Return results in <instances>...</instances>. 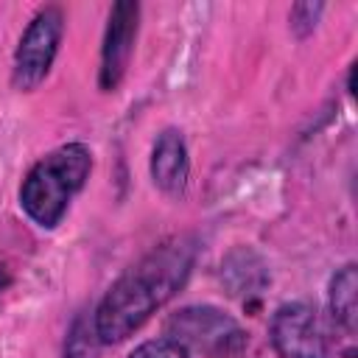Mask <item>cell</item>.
Returning a JSON list of instances; mask_svg holds the SVG:
<instances>
[{"label":"cell","mask_w":358,"mask_h":358,"mask_svg":"<svg viewBox=\"0 0 358 358\" xmlns=\"http://www.w3.org/2000/svg\"><path fill=\"white\" fill-rule=\"evenodd\" d=\"M90 171L92 154L84 143H67L45 154L28 171L20 187V204L28 218L42 229L56 227L64 218L73 196L84 187Z\"/></svg>","instance_id":"cell-2"},{"label":"cell","mask_w":358,"mask_h":358,"mask_svg":"<svg viewBox=\"0 0 358 358\" xmlns=\"http://www.w3.org/2000/svg\"><path fill=\"white\" fill-rule=\"evenodd\" d=\"M322 11H324L322 3H299V6H294L291 8V31L296 36H308L316 28Z\"/></svg>","instance_id":"cell-11"},{"label":"cell","mask_w":358,"mask_h":358,"mask_svg":"<svg viewBox=\"0 0 358 358\" xmlns=\"http://www.w3.org/2000/svg\"><path fill=\"white\" fill-rule=\"evenodd\" d=\"M64 31V14L59 6H45L25 28L17 53H14V73L11 84L22 92L36 90L45 76L50 73V64L56 59L59 42Z\"/></svg>","instance_id":"cell-4"},{"label":"cell","mask_w":358,"mask_h":358,"mask_svg":"<svg viewBox=\"0 0 358 358\" xmlns=\"http://www.w3.org/2000/svg\"><path fill=\"white\" fill-rule=\"evenodd\" d=\"M187 173H190V159L185 140L176 129H165L151 151V179L168 196H179L187 185Z\"/></svg>","instance_id":"cell-7"},{"label":"cell","mask_w":358,"mask_h":358,"mask_svg":"<svg viewBox=\"0 0 358 358\" xmlns=\"http://www.w3.org/2000/svg\"><path fill=\"white\" fill-rule=\"evenodd\" d=\"M221 282L227 285L229 296L249 299L268 285V268L255 249L238 246L221 260Z\"/></svg>","instance_id":"cell-8"},{"label":"cell","mask_w":358,"mask_h":358,"mask_svg":"<svg viewBox=\"0 0 358 358\" xmlns=\"http://www.w3.org/2000/svg\"><path fill=\"white\" fill-rule=\"evenodd\" d=\"M165 338L207 358H238L249 341L241 324L213 305H190L173 313L165 324Z\"/></svg>","instance_id":"cell-3"},{"label":"cell","mask_w":358,"mask_h":358,"mask_svg":"<svg viewBox=\"0 0 358 358\" xmlns=\"http://www.w3.org/2000/svg\"><path fill=\"white\" fill-rule=\"evenodd\" d=\"M98 344L101 341H98L95 327H90L87 319H78L70 330L64 358H98Z\"/></svg>","instance_id":"cell-10"},{"label":"cell","mask_w":358,"mask_h":358,"mask_svg":"<svg viewBox=\"0 0 358 358\" xmlns=\"http://www.w3.org/2000/svg\"><path fill=\"white\" fill-rule=\"evenodd\" d=\"M137 20H140V6L131 0H120L109 11V25L101 48V70H98V84L106 92H112L120 84L129 67L131 45L137 36Z\"/></svg>","instance_id":"cell-6"},{"label":"cell","mask_w":358,"mask_h":358,"mask_svg":"<svg viewBox=\"0 0 358 358\" xmlns=\"http://www.w3.org/2000/svg\"><path fill=\"white\" fill-rule=\"evenodd\" d=\"M330 313L347 333L355 330V322H358V274H355L352 263L338 268L330 280Z\"/></svg>","instance_id":"cell-9"},{"label":"cell","mask_w":358,"mask_h":358,"mask_svg":"<svg viewBox=\"0 0 358 358\" xmlns=\"http://www.w3.org/2000/svg\"><path fill=\"white\" fill-rule=\"evenodd\" d=\"M190 266L193 246L185 238L165 241L162 246L148 252L134 268L112 282V288L95 308L92 327L98 333V341L115 344L140 330L148 316L179 291Z\"/></svg>","instance_id":"cell-1"},{"label":"cell","mask_w":358,"mask_h":358,"mask_svg":"<svg viewBox=\"0 0 358 358\" xmlns=\"http://www.w3.org/2000/svg\"><path fill=\"white\" fill-rule=\"evenodd\" d=\"M271 344L282 358H327V338L319 316L305 302L280 305L271 316Z\"/></svg>","instance_id":"cell-5"},{"label":"cell","mask_w":358,"mask_h":358,"mask_svg":"<svg viewBox=\"0 0 358 358\" xmlns=\"http://www.w3.org/2000/svg\"><path fill=\"white\" fill-rule=\"evenodd\" d=\"M129 358H190V352L171 338H157V341L140 344Z\"/></svg>","instance_id":"cell-12"},{"label":"cell","mask_w":358,"mask_h":358,"mask_svg":"<svg viewBox=\"0 0 358 358\" xmlns=\"http://www.w3.org/2000/svg\"><path fill=\"white\" fill-rule=\"evenodd\" d=\"M8 282H11V277H8V271H6V266H0V294L8 288Z\"/></svg>","instance_id":"cell-13"}]
</instances>
